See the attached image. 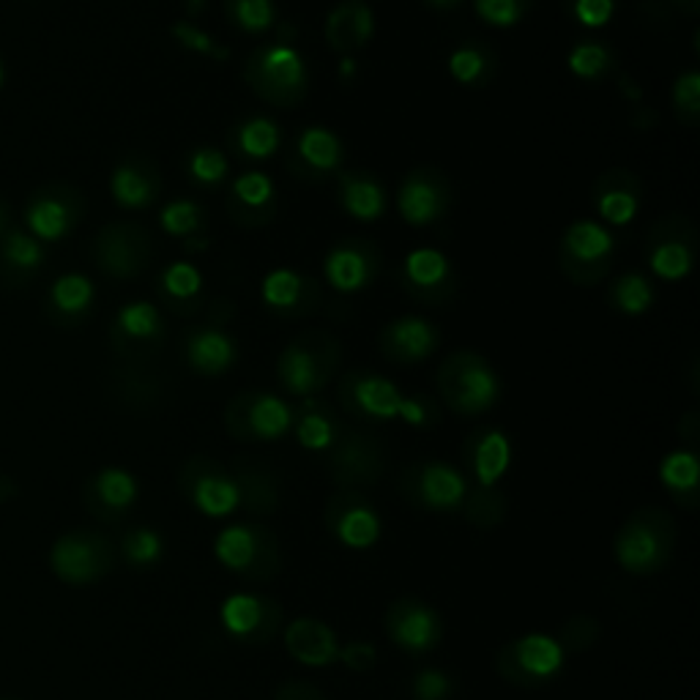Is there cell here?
Listing matches in <instances>:
<instances>
[{
  "instance_id": "6f0895ef",
  "label": "cell",
  "mask_w": 700,
  "mask_h": 700,
  "mask_svg": "<svg viewBox=\"0 0 700 700\" xmlns=\"http://www.w3.org/2000/svg\"><path fill=\"white\" fill-rule=\"evenodd\" d=\"M0 223H3V214H0Z\"/></svg>"
},
{
  "instance_id": "4dcf8cb0",
  "label": "cell",
  "mask_w": 700,
  "mask_h": 700,
  "mask_svg": "<svg viewBox=\"0 0 700 700\" xmlns=\"http://www.w3.org/2000/svg\"><path fill=\"white\" fill-rule=\"evenodd\" d=\"M52 298H56V304L63 313H80V309H86L91 304L93 287L86 277L71 274V277L58 279L56 287H52Z\"/></svg>"
},
{
  "instance_id": "603a6c76",
  "label": "cell",
  "mask_w": 700,
  "mask_h": 700,
  "mask_svg": "<svg viewBox=\"0 0 700 700\" xmlns=\"http://www.w3.org/2000/svg\"><path fill=\"white\" fill-rule=\"evenodd\" d=\"M283 378L293 394H309L318 388V367L307 351L290 348L283 356Z\"/></svg>"
},
{
  "instance_id": "11a10c76",
  "label": "cell",
  "mask_w": 700,
  "mask_h": 700,
  "mask_svg": "<svg viewBox=\"0 0 700 700\" xmlns=\"http://www.w3.org/2000/svg\"><path fill=\"white\" fill-rule=\"evenodd\" d=\"M353 71V61H343V75H351Z\"/></svg>"
},
{
  "instance_id": "60d3db41",
  "label": "cell",
  "mask_w": 700,
  "mask_h": 700,
  "mask_svg": "<svg viewBox=\"0 0 700 700\" xmlns=\"http://www.w3.org/2000/svg\"><path fill=\"white\" fill-rule=\"evenodd\" d=\"M600 214L613 225H627L638 214L635 197L627 191H605L600 197Z\"/></svg>"
},
{
  "instance_id": "7402d4cb",
  "label": "cell",
  "mask_w": 700,
  "mask_h": 700,
  "mask_svg": "<svg viewBox=\"0 0 700 700\" xmlns=\"http://www.w3.org/2000/svg\"><path fill=\"white\" fill-rule=\"evenodd\" d=\"M298 148H302L304 159L309 161L318 170H332L337 167L339 157H343V148H339V140L326 129H307L298 140Z\"/></svg>"
},
{
  "instance_id": "f1b7e54d",
  "label": "cell",
  "mask_w": 700,
  "mask_h": 700,
  "mask_svg": "<svg viewBox=\"0 0 700 700\" xmlns=\"http://www.w3.org/2000/svg\"><path fill=\"white\" fill-rule=\"evenodd\" d=\"M651 268L662 279H684L692 268V255L684 244H662L651 255Z\"/></svg>"
},
{
  "instance_id": "4fadbf2b",
  "label": "cell",
  "mask_w": 700,
  "mask_h": 700,
  "mask_svg": "<svg viewBox=\"0 0 700 700\" xmlns=\"http://www.w3.org/2000/svg\"><path fill=\"white\" fill-rule=\"evenodd\" d=\"M353 397H356L358 408L369 416L392 418L400 414V403L403 394L392 386L386 378H364L353 386Z\"/></svg>"
},
{
  "instance_id": "f6af8a7d",
  "label": "cell",
  "mask_w": 700,
  "mask_h": 700,
  "mask_svg": "<svg viewBox=\"0 0 700 700\" xmlns=\"http://www.w3.org/2000/svg\"><path fill=\"white\" fill-rule=\"evenodd\" d=\"M225 172H227V159L223 157V154L197 151L195 157H191V176L200 178V181L214 184V181H219Z\"/></svg>"
},
{
  "instance_id": "1f68e13d",
  "label": "cell",
  "mask_w": 700,
  "mask_h": 700,
  "mask_svg": "<svg viewBox=\"0 0 700 700\" xmlns=\"http://www.w3.org/2000/svg\"><path fill=\"white\" fill-rule=\"evenodd\" d=\"M124 553H127V559L137 566L157 564L161 559V536L151 529L131 531L127 542H124Z\"/></svg>"
},
{
  "instance_id": "ba28073f",
  "label": "cell",
  "mask_w": 700,
  "mask_h": 700,
  "mask_svg": "<svg viewBox=\"0 0 700 700\" xmlns=\"http://www.w3.org/2000/svg\"><path fill=\"white\" fill-rule=\"evenodd\" d=\"M285 649L296 662L309 668L332 666L339 660V643L332 627L315 619H296L285 630Z\"/></svg>"
},
{
  "instance_id": "8992f818",
  "label": "cell",
  "mask_w": 700,
  "mask_h": 700,
  "mask_svg": "<svg viewBox=\"0 0 700 700\" xmlns=\"http://www.w3.org/2000/svg\"><path fill=\"white\" fill-rule=\"evenodd\" d=\"M328 529L351 550H367L381 540L378 512L367 501L353 499V495L337 499L328 506Z\"/></svg>"
},
{
  "instance_id": "b9f144b4",
  "label": "cell",
  "mask_w": 700,
  "mask_h": 700,
  "mask_svg": "<svg viewBox=\"0 0 700 700\" xmlns=\"http://www.w3.org/2000/svg\"><path fill=\"white\" fill-rule=\"evenodd\" d=\"M236 17L247 31H266L274 22L272 0H238Z\"/></svg>"
},
{
  "instance_id": "e0dca14e",
  "label": "cell",
  "mask_w": 700,
  "mask_h": 700,
  "mask_svg": "<svg viewBox=\"0 0 700 700\" xmlns=\"http://www.w3.org/2000/svg\"><path fill=\"white\" fill-rule=\"evenodd\" d=\"M698 476L700 465L698 457L692 452H673L662 460L660 465V479L668 490H673L676 495L681 493H696L698 490Z\"/></svg>"
},
{
  "instance_id": "9f6ffc18",
  "label": "cell",
  "mask_w": 700,
  "mask_h": 700,
  "mask_svg": "<svg viewBox=\"0 0 700 700\" xmlns=\"http://www.w3.org/2000/svg\"><path fill=\"white\" fill-rule=\"evenodd\" d=\"M433 3H438V6H452V3H457V0H433Z\"/></svg>"
},
{
  "instance_id": "7a4b0ae2",
  "label": "cell",
  "mask_w": 700,
  "mask_h": 700,
  "mask_svg": "<svg viewBox=\"0 0 700 700\" xmlns=\"http://www.w3.org/2000/svg\"><path fill=\"white\" fill-rule=\"evenodd\" d=\"M214 553L219 564L244 578L266 580L279 570L277 540L266 529H255V525H227L214 542Z\"/></svg>"
},
{
  "instance_id": "681fc988",
  "label": "cell",
  "mask_w": 700,
  "mask_h": 700,
  "mask_svg": "<svg viewBox=\"0 0 700 700\" xmlns=\"http://www.w3.org/2000/svg\"><path fill=\"white\" fill-rule=\"evenodd\" d=\"M339 662L351 670H369L375 666V645L369 643H351L339 649Z\"/></svg>"
},
{
  "instance_id": "44dd1931",
  "label": "cell",
  "mask_w": 700,
  "mask_h": 700,
  "mask_svg": "<svg viewBox=\"0 0 700 700\" xmlns=\"http://www.w3.org/2000/svg\"><path fill=\"white\" fill-rule=\"evenodd\" d=\"M96 493H99L101 504L110 506V510H127L137 499V482L127 471L107 469L96 479Z\"/></svg>"
},
{
  "instance_id": "836d02e7",
  "label": "cell",
  "mask_w": 700,
  "mask_h": 700,
  "mask_svg": "<svg viewBox=\"0 0 700 700\" xmlns=\"http://www.w3.org/2000/svg\"><path fill=\"white\" fill-rule=\"evenodd\" d=\"M118 323H121V328L129 337H154L159 332L157 309L142 302L124 307L121 315H118Z\"/></svg>"
},
{
  "instance_id": "f546056e",
  "label": "cell",
  "mask_w": 700,
  "mask_h": 700,
  "mask_svg": "<svg viewBox=\"0 0 700 700\" xmlns=\"http://www.w3.org/2000/svg\"><path fill=\"white\" fill-rule=\"evenodd\" d=\"M112 195H116V200L124 203V206L137 208L146 206V203L151 200V187H148V181L140 172L131 170V167H121V170H116V176H112Z\"/></svg>"
},
{
  "instance_id": "5bb4252c",
  "label": "cell",
  "mask_w": 700,
  "mask_h": 700,
  "mask_svg": "<svg viewBox=\"0 0 700 700\" xmlns=\"http://www.w3.org/2000/svg\"><path fill=\"white\" fill-rule=\"evenodd\" d=\"M247 422L257 438L274 441L279 438V435H285L287 427H290V411H287L283 400L266 394V397L255 400L253 408H249L247 414Z\"/></svg>"
},
{
  "instance_id": "2e32d148",
  "label": "cell",
  "mask_w": 700,
  "mask_h": 700,
  "mask_svg": "<svg viewBox=\"0 0 700 700\" xmlns=\"http://www.w3.org/2000/svg\"><path fill=\"white\" fill-rule=\"evenodd\" d=\"M326 277L337 290H358L367 283V260L358 253H351V249H337V253L328 255Z\"/></svg>"
},
{
  "instance_id": "8fae6325",
  "label": "cell",
  "mask_w": 700,
  "mask_h": 700,
  "mask_svg": "<svg viewBox=\"0 0 700 700\" xmlns=\"http://www.w3.org/2000/svg\"><path fill=\"white\" fill-rule=\"evenodd\" d=\"M510 463H512V446L504 433L490 430V433H484L482 438H479L471 465H474V476L482 487H487V490L493 487V484L506 474Z\"/></svg>"
},
{
  "instance_id": "3957f363",
  "label": "cell",
  "mask_w": 700,
  "mask_h": 700,
  "mask_svg": "<svg viewBox=\"0 0 700 700\" xmlns=\"http://www.w3.org/2000/svg\"><path fill=\"white\" fill-rule=\"evenodd\" d=\"M388 638L411 654H427L441 640V619L433 608L418 600H400L388 608Z\"/></svg>"
},
{
  "instance_id": "d6986e66",
  "label": "cell",
  "mask_w": 700,
  "mask_h": 700,
  "mask_svg": "<svg viewBox=\"0 0 700 700\" xmlns=\"http://www.w3.org/2000/svg\"><path fill=\"white\" fill-rule=\"evenodd\" d=\"M566 247L574 257L580 260H600L610 253L613 247V238L605 227L594 225V223H578L570 227V236H566Z\"/></svg>"
},
{
  "instance_id": "ab89813d",
  "label": "cell",
  "mask_w": 700,
  "mask_h": 700,
  "mask_svg": "<svg viewBox=\"0 0 700 700\" xmlns=\"http://www.w3.org/2000/svg\"><path fill=\"white\" fill-rule=\"evenodd\" d=\"M200 285H203L200 274H197V268L189 266V263H176V266H170L165 272L167 293H172V296L178 298L195 296V293L200 290Z\"/></svg>"
},
{
  "instance_id": "db71d44e",
  "label": "cell",
  "mask_w": 700,
  "mask_h": 700,
  "mask_svg": "<svg viewBox=\"0 0 700 700\" xmlns=\"http://www.w3.org/2000/svg\"><path fill=\"white\" fill-rule=\"evenodd\" d=\"M277 700H323V696L307 684H287L279 690Z\"/></svg>"
},
{
  "instance_id": "8d00e7d4",
  "label": "cell",
  "mask_w": 700,
  "mask_h": 700,
  "mask_svg": "<svg viewBox=\"0 0 700 700\" xmlns=\"http://www.w3.org/2000/svg\"><path fill=\"white\" fill-rule=\"evenodd\" d=\"M298 441H302V446L313 448V452L328 448L334 441L332 422L321 414H307L302 422H298Z\"/></svg>"
},
{
  "instance_id": "816d5d0a",
  "label": "cell",
  "mask_w": 700,
  "mask_h": 700,
  "mask_svg": "<svg viewBox=\"0 0 700 700\" xmlns=\"http://www.w3.org/2000/svg\"><path fill=\"white\" fill-rule=\"evenodd\" d=\"M172 33H176L178 39H181L184 45L189 47V50H197V52H214L211 39H208V36L203 33V31H197V28L187 26V22H178V26L172 28Z\"/></svg>"
},
{
  "instance_id": "680465c9",
  "label": "cell",
  "mask_w": 700,
  "mask_h": 700,
  "mask_svg": "<svg viewBox=\"0 0 700 700\" xmlns=\"http://www.w3.org/2000/svg\"><path fill=\"white\" fill-rule=\"evenodd\" d=\"M0 80H3V71H0Z\"/></svg>"
},
{
  "instance_id": "cb8c5ba5",
  "label": "cell",
  "mask_w": 700,
  "mask_h": 700,
  "mask_svg": "<svg viewBox=\"0 0 700 700\" xmlns=\"http://www.w3.org/2000/svg\"><path fill=\"white\" fill-rule=\"evenodd\" d=\"M345 208L353 214L356 219H375L383 214V206H386V197L378 184L373 181H348L343 191Z\"/></svg>"
},
{
  "instance_id": "bcb514c9",
  "label": "cell",
  "mask_w": 700,
  "mask_h": 700,
  "mask_svg": "<svg viewBox=\"0 0 700 700\" xmlns=\"http://www.w3.org/2000/svg\"><path fill=\"white\" fill-rule=\"evenodd\" d=\"M574 14L585 28H602L613 17V0H578Z\"/></svg>"
},
{
  "instance_id": "f35d334b",
  "label": "cell",
  "mask_w": 700,
  "mask_h": 700,
  "mask_svg": "<svg viewBox=\"0 0 700 700\" xmlns=\"http://www.w3.org/2000/svg\"><path fill=\"white\" fill-rule=\"evenodd\" d=\"M414 696L416 700H446L452 696V679L444 670H422V673L414 676Z\"/></svg>"
},
{
  "instance_id": "74e56055",
  "label": "cell",
  "mask_w": 700,
  "mask_h": 700,
  "mask_svg": "<svg viewBox=\"0 0 700 700\" xmlns=\"http://www.w3.org/2000/svg\"><path fill=\"white\" fill-rule=\"evenodd\" d=\"M197 219H200V214H197L195 203L189 200L170 203V206L161 211V227H165L167 233H172V236H187V233L197 227Z\"/></svg>"
},
{
  "instance_id": "d590c367",
  "label": "cell",
  "mask_w": 700,
  "mask_h": 700,
  "mask_svg": "<svg viewBox=\"0 0 700 700\" xmlns=\"http://www.w3.org/2000/svg\"><path fill=\"white\" fill-rule=\"evenodd\" d=\"M608 66V52L605 47L600 45H580L574 47L570 56V69L583 80H591V77L602 75Z\"/></svg>"
},
{
  "instance_id": "6da1fadb",
  "label": "cell",
  "mask_w": 700,
  "mask_h": 700,
  "mask_svg": "<svg viewBox=\"0 0 700 700\" xmlns=\"http://www.w3.org/2000/svg\"><path fill=\"white\" fill-rule=\"evenodd\" d=\"M673 520L666 512H638L615 536V559L632 574L660 572L673 553Z\"/></svg>"
},
{
  "instance_id": "e575fe53",
  "label": "cell",
  "mask_w": 700,
  "mask_h": 700,
  "mask_svg": "<svg viewBox=\"0 0 700 700\" xmlns=\"http://www.w3.org/2000/svg\"><path fill=\"white\" fill-rule=\"evenodd\" d=\"M615 302H619V307L624 309L627 315L645 313L651 304V287L643 277L630 274V277L621 279L619 287H615Z\"/></svg>"
},
{
  "instance_id": "ac0fdd59",
  "label": "cell",
  "mask_w": 700,
  "mask_h": 700,
  "mask_svg": "<svg viewBox=\"0 0 700 700\" xmlns=\"http://www.w3.org/2000/svg\"><path fill=\"white\" fill-rule=\"evenodd\" d=\"M392 343L405 358H424L433 351L435 332L430 328V323L418 318H403L392 328Z\"/></svg>"
},
{
  "instance_id": "9c48e42d",
  "label": "cell",
  "mask_w": 700,
  "mask_h": 700,
  "mask_svg": "<svg viewBox=\"0 0 700 700\" xmlns=\"http://www.w3.org/2000/svg\"><path fill=\"white\" fill-rule=\"evenodd\" d=\"M465 493V479L463 474L444 463H430L424 465L422 474H418V499L424 506L438 512H454L463 506Z\"/></svg>"
},
{
  "instance_id": "52a82bcc",
  "label": "cell",
  "mask_w": 700,
  "mask_h": 700,
  "mask_svg": "<svg viewBox=\"0 0 700 700\" xmlns=\"http://www.w3.org/2000/svg\"><path fill=\"white\" fill-rule=\"evenodd\" d=\"M52 566L69 583H88L107 570V550L93 536L69 534L52 548Z\"/></svg>"
},
{
  "instance_id": "30bf717a",
  "label": "cell",
  "mask_w": 700,
  "mask_h": 700,
  "mask_svg": "<svg viewBox=\"0 0 700 700\" xmlns=\"http://www.w3.org/2000/svg\"><path fill=\"white\" fill-rule=\"evenodd\" d=\"M189 499L208 517H225L241 504L236 479L225 474H197L195 482L189 484Z\"/></svg>"
},
{
  "instance_id": "d6a6232c",
  "label": "cell",
  "mask_w": 700,
  "mask_h": 700,
  "mask_svg": "<svg viewBox=\"0 0 700 700\" xmlns=\"http://www.w3.org/2000/svg\"><path fill=\"white\" fill-rule=\"evenodd\" d=\"M298 293H302V279L293 272H274L263 283V298L272 307H293L298 302Z\"/></svg>"
},
{
  "instance_id": "7bdbcfd3",
  "label": "cell",
  "mask_w": 700,
  "mask_h": 700,
  "mask_svg": "<svg viewBox=\"0 0 700 700\" xmlns=\"http://www.w3.org/2000/svg\"><path fill=\"white\" fill-rule=\"evenodd\" d=\"M476 11L490 22V26L510 28L520 20L517 0H476Z\"/></svg>"
},
{
  "instance_id": "c3c4849f",
  "label": "cell",
  "mask_w": 700,
  "mask_h": 700,
  "mask_svg": "<svg viewBox=\"0 0 700 700\" xmlns=\"http://www.w3.org/2000/svg\"><path fill=\"white\" fill-rule=\"evenodd\" d=\"M6 255H9L11 263H17V266H22V268H31L41 260V249L36 247L31 238L20 236V233H14V236L9 238V244H6Z\"/></svg>"
},
{
  "instance_id": "7dc6e473",
  "label": "cell",
  "mask_w": 700,
  "mask_h": 700,
  "mask_svg": "<svg viewBox=\"0 0 700 700\" xmlns=\"http://www.w3.org/2000/svg\"><path fill=\"white\" fill-rule=\"evenodd\" d=\"M448 69H452L457 82H474L482 75L484 61L476 50H457L452 56V61H448Z\"/></svg>"
},
{
  "instance_id": "ee69618b",
  "label": "cell",
  "mask_w": 700,
  "mask_h": 700,
  "mask_svg": "<svg viewBox=\"0 0 700 700\" xmlns=\"http://www.w3.org/2000/svg\"><path fill=\"white\" fill-rule=\"evenodd\" d=\"M236 195L241 197L247 206H263V203H268V197L274 195L272 178L263 176V172H247V176H241L236 181Z\"/></svg>"
},
{
  "instance_id": "f5cc1de1",
  "label": "cell",
  "mask_w": 700,
  "mask_h": 700,
  "mask_svg": "<svg viewBox=\"0 0 700 700\" xmlns=\"http://www.w3.org/2000/svg\"><path fill=\"white\" fill-rule=\"evenodd\" d=\"M400 418H405V422L411 424V427H422L424 422H427V411H424V405L418 403V400H405L400 403Z\"/></svg>"
},
{
  "instance_id": "f907efd6",
  "label": "cell",
  "mask_w": 700,
  "mask_h": 700,
  "mask_svg": "<svg viewBox=\"0 0 700 700\" xmlns=\"http://www.w3.org/2000/svg\"><path fill=\"white\" fill-rule=\"evenodd\" d=\"M676 101H679L681 107H687V110H698L700 77L696 75V71H690V75H684L679 82H676Z\"/></svg>"
},
{
  "instance_id": "5b68a950",
  "label": "cell",
  "mask_w": 700,
  "mask_h": 700,
  "mask_svg": "<svg viewBox=\"0 0 700 700\" xmlns=\"http://www.w3.org/2000/svg\"><path fill=\"white\" fill-rule=\"evenodd\" d=\"M223 627L233 638L268 640L279 624V608L253 594H233L219 610Z\"/></svg>"
},
{
  "instance_id": "d4e9b609",
  "label": "cell",
  "mask_w": 700,
  "mask_h": 700,
  "mask_svg": "<svg viewBox=\"0 0 700 700\" xmlns=\"http://www.w3.org/2000/svg\"><path fill=\"white\" fill-rule=\"evenodd\" d=\"M263 66H266V71L279 82V86H285V88L302 86L304 63H302V58H298V52L290 50V47H283V45L272 47V50L263 56Z\"/></svg>"
},
{
  "instance_id": "ffe728a7",
  "label": "cell",
  "mask_w": 700,
  "mask_h": 700,
  "mask_svg": "<svg viewBox=\"0 0 700 700\" xmlns=\"http://www.w3.org/2000/svg\"><path fill=\"white\" fill-rule=\"evenodd\" d=\"M400 211L411 225H427L438 214V195L430 184L408 181L400 191Z\"/></svg>"
},
{
  "instance_id": "83f0119b",
  "label": "cell",
  "mask_w": 700,
  "mask_h": 700,
  "mask_svg": "<svg viewBox=\"0 0 700 700\" xmlns=\"http://www.w3.org/2000/svg\"><path fill=\"white\" fill-rule=\"evenodd\" d=\"M277 146L279 131L272 121H266V118H255V121H249L247 127L241 129V148L249 157L255 159L272 157V154L277 151Z\"/></svg>"
},
{
  "instance_id": "484cf974",
  "label": "cell",
  "mask_w": 700,
  "mask_h": 700,
  "mask_svg": "<svg viewBox=\"0 0 700 700\" xmlns=\"http://www.w3.org/2000/svg\"><path fill=\"white\" fill-rule=\"evenodd\" d=\"M405 272H408V277L416 285H438L448 274V260L441 253H435V249H416L405 260Z\"/></svg>"
},
{
  "instance_id": "7c38bea8",
  "label": "cell",
  "mask_w": 700,
  "mask_h": 700,
  "mask_svg": "<svg viewBox=\"0 0 700 700\" xmlns=\"http://www.w3.org/2000/svg\"><path fill=\"white\" fill-rule=\"evenodd\" d=\"M499 397V381L482 364H469V367L460 373L457 381V408H463L465 414H479V411L490 408Z\"/></svg>"
},
{
  "instance_id": "277c9868",
  "label": "cell",
  "mask_w": 700,
  "mask_h": 700,
  "mask_svg": "<svg viewBox=\"0 0 700 700\" xmlns=\"http://www.w3.org/2000/svg\"><path fill=\"white\" fill-rule=\"evenodd\" d=\"M506 654L512 660V668H504L510 679H550L564 668L566 660L564 645L555 638L542 635V632H531V635L514 640Z\"/></svg>"
},
{
  "instance_id": "4316f807",
  "label": "cell",
  "mask_w": 700,
  "mask_h": 700,
  "mask_svg": "<svg viewBox=\"0 0 700 700\" xmlns=\"http://www.w3.org/2000/svg\"><path fill=\"white\" fill-rule=\"evenodd\" d=\"M33 233L41 238H61L69 227V211L58 200H41L36 203L28 214Z\"/></svg>"
},
{
  "instance_id": "9a60e30c",
  "label": "cell",
  "mask_w": 700,
  "mask_h": 700,
  "mask_svg": "<svg viewBox=\"0 0 700 700\" xmlns=\"http://www.w3.org/2000/svg\"><path fill=\"white\" fill-rule=\"evenodd\" d=\"M189 358L203 373H223L233 362V343L219 332H203L189 343Z\"/></svg>"
}]
</instances>
